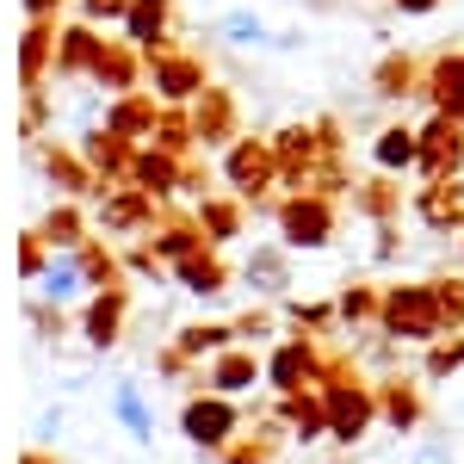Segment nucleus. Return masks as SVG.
Returning a JSON list of instances; mask_svg holds the SVG:
<instances>
[{
    "label": "nucleus",
    "instance_id": "obj_20",
    "mask_svg": "<svg viewBox=\"0 0 464 464\" xmlns=\"http://www.w3.org/2000/svg\"><path fill=\"white\" fill-rule=\"evenodd\" d=\"M421 93L433 100V111H452V118L464 124V50H459V56H440V63H433Z\"/></svg>",
    "mask_w": 464,
    "mask_h": 464
},
{
    "label": "nucleus",
    "instance_id": "obj_33",
    "mask_svg": "<svg viewBox=\"0 0 464 464\" xmlns=\"http://www.w3.org/2000/svg\"><path fill=\"white\" fill-rule=\"evenodd\" d=\"M378 297H384V291L347 285L341 297H334V322H341V328H378Z\"/></svg>",
    "mask_w": 464,
    "mask_h": 464
},
{
    "label": "nucleus",
    "instance_id": "obj_13",
    "mask_svg": "<svg viewBox=\"0 0 464 464\" xmlns=\"http://www.w3.org/2000/svg\"><path fill=\"white\" fill-rule=\"evenodd\" d=\"M130 155H137V143L130 137H118V130H87L81 137V161L93 168V179L100 186H118V179H130Z\"/></svg>",
    "mask_w": 464,
    "mask_h": 464
},
{
    "label": "nucleus",
    "instance_id": "obj_29",
    "mask_svg": "<svg viewBox=\"0 0 464 464\" xmlns=\"http://www.w3.org/2000/svg\"><path fill=\"white\" fill-rule=\"evenodd\" d=\"M415 149H421V130H409V124H384L378 143H372V161H378L384 174H402V168H415Z\"/></svg>",
    "mask_w": 464,
    "mask_h": 464
},
{
    "label": "nucleus",
    "instance_id": "obj_40",
    "mask_svg": "<svg viewBox=\"0 0 464 464\" xmlns=\"http://www.w3.org/2000/svg\"><path fill=\"white\" fill-rule=\"evenodd\" d=\"M285 316H291V328H297V334H316V328H328V322H334V304H297V297H291Z\"/></svg>",
    "mask_w": 464,
    "mask_h": 464
},
{
    "label": "nucleus",
    "instance_id": "obj_17",
    "mask_svg": "<svg viewBox=\"0 0 464 464\" xmlns=\"http://www.w3.org/2000/svg\"><path fill=\"white\" fill-rule=\"evenodd\" d=\"M179 179H186V168H179L174 149L149 143V149H137V155H130V186H143L149 198H168V192H179Z\"/></svg>",
    "mask_w": 464,
    "mask_h": 464
},
{
    "label": "nucleus",
    "instance_id": "obj_52",
    "mask_svg": "<svg viewBox=\"0 0 464 464\" xmlns=\"http://www.w3.org/2000/svg\"><path fill=\"white\" fill-rule=\"evenodd\" d=\"M459 248H464V223H459Z\"/></svg>",
    "mask_w": 464,
    "mask_h": 464
},
{
    "label": "nucleus",
    "instance_id": "obj_25",
    "mask_svg": "<svg viewBox=\"0 0 464 464\" xmlns=\"http://www.w3.org/2000/svg\"><path fill=\"white\" fill-rule=\"evenodd\" d=\"M168 19H174V0H130V13H124V32H130V44H143V50H161V37H168Z\"/></svg>",
    "mask_w": 464,
    "mask_h": 464
},
{
    "label": "nucleus",
    "instance_id": "obj_48",
    "mask_svg": "<svg viewBox=\"0 0 464 464\" xmlns=\"http://www.w3.org/2000/svg\"><path fill=\"white\" fill-rule=\"evenodd\" d=\"M372 254H378V260H396V229H391V223H378V242H372Z\"/></svg>",
    "mask_w": 464,
    "mask_h": 464
},
{
    "label": "nucleus",
    "instance_id": "obj_16",
    "mask_svg": "<svg viewBox=\"0 0 464 464\" xmlns=\"http://www.w3.org/2000/svg\"><path fill=\"white\" fill-rule=\"evenodd\" d=\"M285 440H291V433H285V421H279V415H273V421H254V428L242 421V433L217 452V464H273Z\"/></svg>",
    "mask_w": 464,
    "mask_h": 464
},
{
    "label": "nucleus",
    "instance_id": "obj_49",
    "mask_svg": "<svg viewBox=\"0 0 464 464\" xmlns=\"http://www.w3.org/2000/svg\"><path fill=\"white\" fill-rule=\"evenodd\" d=\"M63 428V409H44V415H37V433H44V440H50V433Z\"/></svg>",
    "mask_w": 464,
    "mask_h": 464
},
{
    "label": "nucleus",
    "instance_id": "obj_39",
    "mask_svg": "<svg viewBox=\"0 0 464 464\" xmlns=\"http://www.w3.org/2000/svg\"><path fill=\"white\" fill-rule=\"evenodd\" d=\"M433 304L446 328H464V279H433Z\"/></svg>",
    "mask_w": 464,
    "mask_h": 464
},
{
    "label": "nucleus",
    "instance_id": "obj_46",
    "mask_svg": "<svg viewBox=\"0 0 464 464\" xmlns=\"http://www.w3.org/2000/svg\"><path fill=\"white\" fill-rule=\"evenodd\" d=\"M81 13H87V25H100V19H124L130 0H81Z\"/></svg>",
    "mask_w": 464,
    "mask_h": 464
},
{
    "label": "nucleus",
    "instance_id": "obj_21",
    "mask_svg": "<svg viewBox=\"0 0 464 464\" xmlns=\"http://www.w3.org/2000/svg\"><path fill=\"white\" fill-rule=\"evenodd\" d=\"M174 347L192 365H205V359H217L223 347H236V322H186V328H174Z\"/></svg>",
    "mask_w": 464,
    "mask_h": 464
},
{
    "label": "nucleus",
    "instance_id": "obj_31",
    "mask_svg": "<svg viewBox=\"0 0 464 464\" xmlns=\"http://www.w3.org/2000/svg\"><path fill=\"white\" fill-rule=\"evenodd\" d=\"M198 229H205L211 248L236 242V236H242V205H236V198H205V205H198Z\"/></svg>",
    "mask_w": 464,
    "mask_h": 464
},
{
    "label": "nucleus",
    "instance_id": "obj_47",
    "mask_svg": "<svg viewBox=\"0 0 464 464\" xmlns=\"http://www.w3.org/2000/svg\"><path fill=\"white\" fill-rule=\"evenodd\" d=\"M409 464H452V446L428 440V446H415V452H409Z\"/></svg>",
    "mask_w": 464,
    "mask_h": 464
},
{
    "label": "nucleus",
    "instance_id": "obj_7",
    "mask_svg": "<svg viewBox=\"0 0 464 464\" xmlns=\"http://www.w3.org/2000/svg\"><path fill=\"white\" fill-rule=\"evenodd\" d=\"M223 179H229L242 198H260V192L279 179V155H273V143H266V137H236L229 155H223Z\"/></svg>",
    "mask_w": 464,
    "mask_h": 464
},
{
    "label": "nucleus",
    "instance_id": "obj_35",
    "mask_svg": "<svg viewBox=\"0 0 464 464\" xmlns=\"http://www.w3.org/2000/svg\"><path fill=\"white\" fill-rule=\"evenodd\" d=\"M421 372H428V378H452V372H464V328H446L440 341H428Z\"/></svg>",
    "mask_w": 464,
    "mask_h": 464
},
{
    "label": "nucleus",
    "instance_id": "obj_19",
    "mask_svg": "<svg viewBox=\"0 0 464 464\" xmlns=\"http://www.w3.org/2000/svg\"><path fill=\"white\" fill-rule=\"evenodd\" d=\"M111 415L124 421V433H130L137 446H149V440H155V409H149L143 384H130V378H118V384H111Z\"/></svg>",
    "mask_w": 464,
    "mask_h": 464
},
{
    "label": "nucleus",
    "instance_id": "obj_24",
    "mask_svg": "<svg viewBox=\"0 0 464 464\" xmlns=\"http://www.w3.org/2000/svg\"><path fill=\"white\" fill-rule=\"evenodd\" d=\"M149 248H155V260H161V266H179L186 254L211 248V242H205L198 217H174V223H161V229H155V242H149Z\"/></svg>",
    "mask_w": 464,
    "mask_h": 464
},
{
    "label": "nucleus",
    "instance_id": "obj_3",
    "mask_svg": "<svg viewBox=\"0 0 464 464\" xmlns=\"http://www.w3.org/2000/svg\"><path fill=\"white\" fill-rule=\"evenodd\" d=\"M179 433L198 446V452H223L236 433H242V409H236V396H217V391H198L179 402Z\"/></svg>",
    "mask_w": 464,
    "mask_h": 464
},
{
    "label": "nucleus",
    "instance_id": "obj_45",
    "mask_svg": "<svg viewBox=\"0 0 464 464\" xmlns=\"http://www.w3.org/2000/svg\"><path fill=\"white\" fill-rule=\"evenodd\" d=\"M155 372H161L168 384H179V378H192V359H186V353H179V347H174V341H168V347L155 353Z\"/></svg>",
    "mask_w": 464,
    "mask_h": 464
},
{
    "label": "nucleus",
    "instance_id": "obj_22",
    "mask_svg": "<svg viewBox=\"0 0 464 464\" xmlns=\"http://www.w3.org/2000/svg\"><path fill=\"white\" fill-rule=\"evenodd\" d=\"M192 130H198V143H223V137H236V100L217 93V87H205V93L192 100Z\"/></svg>",
    "mask_w": 464,
    "mask_h": 464
},
{
    "label": "nucleus",
    "instance_id": "obj_30",
    "mask_svg": "<svg viewBox=\"0 0 464 464\" xmlns=\"http://www.w3.org/2000/svg\"><path fill=\"white\" fill-rule=\"evenodd\" d=\"M37 285H44V297H50V304H69V297H81V291H87L81 254H74V248H56V260L44 266V279H37Z\"/></svg>",
    "mask_w": 464,
    "mask_h": 464
},
{
    "label": "nucleus",
    "instance_id": "obj_36",
    "mask_svg": "<svg viewBox=\"0 0 464 464\" xmlns=\"http://www.w3.org/2000/svg\"><path fill=\"white\" fill-rule=\"evenodd\" d=\"M44 242H50V248H81V242H87L81 211H74V205H56V211L44 217Z\"/></svg>",
    "mask_w": 464,
    "mask_h": 464
},
{
    "label": "nucleus",
    "instance_id": "obj_2",
    "mask_svg": "<svg viewBox=\"0 0 464 464\" xmlns=\"http://www.w3.org/2000/svg\"><path fill=\"white\" fill-rule=\"evenodd\" d=\"M378 334H391L402 347L440 341L446 322H440V304H433V279L428 285H384V297H378Z\"/></svg>",
    "mask_w": 464,
    "mask_h": 464
},
{
    "label": "nucleus",
    "instance_id": "obj_6",
    "mask_svg": "<svg viewBox=\"0 0 464 464\" xmlns=\"http://www.w3.org/2000/svg\"><path fill=\"white\" fill-rule=\"evenodd\" d=\"M149 81H155V100L161 106H192L205 93V63L161 44V50H149Z\"/></svg>",
    "mask_w": 464,
    "mask_h": 464
},
{
    "label": "nucleus",
    "instance_id": "obj_32",
    "mask_svg": "<svg viewBox=\"0 0 464 464\" xmlns=\"http://www.w3.org/2000/svg\"><path fill=\"white\" fill-rule=\"evenodd\" d=\"M44 174L56 179L63 192H106V186L93 179V168H87V161H74L69 149H44Z\"/></svg>",
    "mask_w": 464,
    "mask_h": 464
},
{
    "label": "nucleus",
    "instance_id": "obj_51",
    "mask_svg": "<svg viewBox=\"0 0 464 464\" xmlns=\"http://www.w3.org/2000/svg\"><path fill=\"white\" fill-rule=\"evenodd\" d=\"M25 464H56V459H50V452H37V446H32V452H25Z\"/></svg>",
    "mask_w": 464,
    "mask_h": 464
},
{
    "label": "nucleus",
    "instance_id": "obj_50",
    "mask_svg": "<svg viewBox=\"0 0 464 464\" xmlns=\"http://www.w3.org/2000/svg\"><path fill=\"white\" fill-rule=\"evenodd\" d=\"M25 6H32V19H50V13H56L63 0H25Z\"/></svg>",
    "mask_w": 464,
    "mask_h": 464
},
{
    "label": "nucleus",
    "instance_id": "obj_5",
    "mask_svg": "<svg viewBox=\"0 0 464 464\" xmlns=\"http://www.w3.org/2000/svg\"><path fill=\"white\" fill-rule=\"evenodd\" d=\"M322 347L310 341V334H285L273 353H266V391L285 396V391H304V384H316L322 378Z\"/></svg>",
    "mask_w": 464,
    "mask_h": 464
},
{
    "label": "nucleus",
    "instance_id": "obj_18",
    "mask_svg": "<svg viewBox=\"0 0 464 464\" xmlns=\"http://www.w3.org/2000/svg\"><path fill=\"white\" fill-rule=\"evenodd\" d=\"M168 273H174V285H179V291H192V297H223V291H229V266L217 260V248L186 254L179 266H168Z\"/></svg>",
    "mask_w": 464,
    "mask_h": 464
},
{
    "label": "nucleus",
    "instance_id": "obj_11",
    "mask_svg": "<svg viewBox=\"0 0 464 464\" xmlns=\"http://www.w3.org/2000/svg\"><path fill=\"white\" fill-rule=\"evenodd\" d=\"M124 316H130V291H124V285L87 291V310H81V334H87V347H93V353L118 347V334H124Z\"/></svg>",
    "mask_w": 464,
    "mask_h": 464
},
{
    "label": "nucleus",
    "instance_id": "obj_42",
    "mask_svg": "<svg viewBox=\"0 0 464 464\" xmlns=\"http://www.w3.org/2000/svg\"><path fill=\"white\" fill-rule=\"evenodd\" d=\"M25 316H32V328L44 334V341H63V328H69V322H63V304H50V297H44V304H32Z\"/></svg>",
    "mask_w": 464,
    "mask_h": 464
},
{
    "label": "nucleus",
    "instance_id": "obj_15",
    "mask_svg": "<svg viewBox=\"0 0 464 464\" xmlns=\"http://www.w3.org/2000/svg\"><path fill=\"white\" fill-rule=\"evenodd\" d=\"M279 421H285V433L297 440V446H316V440H328V409H322V391H316V384L285 391V396H279Z\"/></svg>",
    "mask_w": 464,
    "mask_h": 464
},
{
    "label": "nucleus",
    "instance_id": "obj_1",
    "mask_svg": "<svg viewBox=\"0 0 464 464\" xmlns=\"http://www.w3.org/2000/svg\"><path fill=\"white\" fill-rule=\"evenodd\" d=\"M316 391H322V409H328V440L334 446H359L365 433L378 428V384H365V372L353 359L328 353Z\"/></svg>",
    "mask_w": 464,
    "mask_h": 464
},
{
    "label": "nucleus",
    "instance_id": "obj_28",
    "mask_svg": "<svg viewBox=\"0 0 464 464\" xmlns=\"http://www.w3.org/2000/svg\"><path fill=\"white\" fill-rule=\"evenodd\" d=\"M137 74H143V63H137V50H130V44H106V50H100V63H93V81L111 87V93H137Z\"/></svg>",
    "mask_w": 464,
    "mask_h": 464
},
{
    "label": "nucleus",
    "instance_id": "obj_41",
    "mask_svg": "<svg viewBox=\"0 0 464 464\" xmlns=\"http://www.w3.org/2000/svg\"><path fill=\"white\" fill-rule=\"evenodd\" d=\"M44 266H50V242H44V229H37V236L19 242V273H25V279H44Z\"/></svg>",
    "mask_w": 464,
    "mask_h": 464
},
{
    "label": "nucleus",
    "instance_id": "obj_26",
    "mask_svg": "<svg viewBox=\"0 0 464 464\" xmlns=\"http://www.w3.org/2000/svg\"><path fill=\"white\" fill-rule=\"evenodd\" d=\"M100 50H106V37H93V25L63 32V37H56V74H93Z\"/></svg>",
    "mask_w": 464,
    "mask_h": 464
},
{
    "label": "nucleus",
    "instance_id": "obj_9",
    "mask_svg": "<svg viewBox=\"0 0 464 464\" xmlns=\"http://www.w3.org/2000/svg\"><path fill=\"white\" fill-rule=\"evenodd\" d=\"M205 391H217V396H248L254 384H266V359H254V347L248 341H236V347H223L217 359H205Z\"/></svg>",
    "mask_w": 464,
    "mask_h": 464
},
{
    "label": "nucleus",
    "instance_id": "obj_43",
    "mask_svg": "<svg viewBox=\"0 0 464 464\" xmlns=\"http://www.w3.org/2000/svg\"><path fill=\"white\" fill-rule=\"evenodd\" d=\"M223 37H229V44H266V25H260L254 13H229V19H223Z\"/></svg>",
    "mask_w": 464,
    "mask_h": 464
},
{
    "label": "nucleus",
    "instance_id": "obj_37",
    "mask_svg": "<svg viewBox=\"0 0 464 464\" xmlns=\"http://www.w3.org/2000/svg\"><path fill=\"white\" fill-rule=\"evenodd\" d=\"M378 93H384V100L415 93V63H409V56H384V63H378Z\"/></svg>",
    "mask_w": 464,
    "mask_h": 464
},
{
    "label": "nucleus",
    "instance_id": "obj_27",
    "mask_svg": "<svg viewBox=\"0 0 464 464\" xmlns=\"http://www.w3.org/2000/svg\"><path fill=\"white\" fill-rule=\"evenodd\" d=\"M242 279H248L260 297H285V285H291V260H285V248H254V254H248V266H242Z\"/></svg>",
    "mask_w": 464,
    "mask_h": 464
},
{
    "label": "nucleus",
    "instance_id": "obj_4",
    "mask_svg": "<svg viewBox=\"0 0 464 464\" xmlns=\"http://www.w3.org/2000/svg\"><path fill=\"white\" fill-rule=\"evenodd\" d=\"M273 223H279L285 248H328V242H334V198H322V192H291L285 205L273 211Z\"/></svg>",
    "mask_w": 464,
    "mask_h": 464
},
{
    "label": "nucleus",
    "instance_id": "obj_10",
    "mask_svg": "<svg viewBox=\"0 0 464 464\" xmlns=\"http://www.w3.org/2000/svg\"><path fill=\"white\" fill-rule=\"evenodd\" d=\"M378 421H384L391 433H415L421 421H428V396H421V384L402 378V372H384V378H378Z\"/></svg>",
    "mask_w": 464,
    "mask_h": 464
},
{
    "label": "nucleus",
    "instance_id": "obj_12",
    "mask_svg": "<svg viewBox=\"0 0 464 464\" xmlns=\"http://www.w3.org/2000/svg\"><path fill=\"white\" fill-rule=\"evenodd\" d=\"M100 198H106V205H100V229H106V236H137V229L155 223V198H149L143 186H130V179L106 186Z\"/></svg>",
    "mask_w": 464,
    "mask_h": 464
},
{
    "label": "nucleus",
    "instance_id": "obj_44",
    "mask_svg": "<svg viewBox=\"0 0 464 464\" xmlns=\"http://www.w3.org/2000/svg\"><path fill=\"white\" fill-rule=\"evenodd\" d=\"M266 334H273V310H242V316H236V341H266Z\"/></svg>",
    "mask_w": 464,
    "mask_h": 464
},
{
    "label": "nucleus",
    "instance_id": "obj_23",
    "mask_svg": "<svg viewBox=\"0 0 464 464\" xmlns=\"http://www.w3.org/2000/svg\"><path fill=\"white\" fill-rule=\"evenodd\" d=\"M155 118H161V111H155V93H118L106 106V124L118 137H130V143H137V137H155Z\"/></svg>",
    "mask_w": 464,
    "mask_h": 464
},
{
    "label": "nucleus",
    "instance_id": "obj_34",
    "mask_svg": "<svg viewBox=\"0 0 464 464\" xmlns=\"http://www.w3.org/2000/svg\"><path fill=\"white\" fill-rule=\"evenodd\" d=\"M81 273H87V291H111V285H124V266H118V254L100 248V242H81Z\"/></svg>",
    "mask_w": 464,
    "mask_h": 464
},
{
    "label": "nucleus",
    "instance_id": "obj_8",
    "mask_svg": "<svg viewBox=\"0 0 464 464\" xmlns=\"http://www.w3.org/2000/svg\"><path fill=\"white\" fill-rule=\"evenodd\" d=\"M415 168L421 179H446L464 168V124L452 111H433L428 124H421V149H415Z\"/></svg>",
    "mask_w": 464,
    "mask_h": 464
},
{
    "label": "nucleus",
    "instance_id": "obj_38",
    "mask_svg": "<svg viewBox=\"0 0 464 464\" xmlns=\"http://www.w3.org/2000/svg\"><path fill=\"white\" fill-rule=\"evenodd\" d=\"M396 198H402V192H396L391 179H372V186H359L353 205H359L365 217H378V223H391V217H396Z\"/></svg>",
    "mask_w": 464,
    "mask_h": 464
},
{
    "label": "nucleus",
    "instance_id": "obj_14",
    "mask_svg": "<svg viewBox=\"0 0 464 464\" xmlns=\"http://www.w3.org/2000/svg\"><path fill=\"white\" fill-rule=\"evenodd\" d=\"M415 217H421L428 229H440V236H459V223H464V179L459 174L428 179V186L415 192Z\"/></svg>",
    "mask_w": 464,
    "mask_h": 464
}]
</instances>
